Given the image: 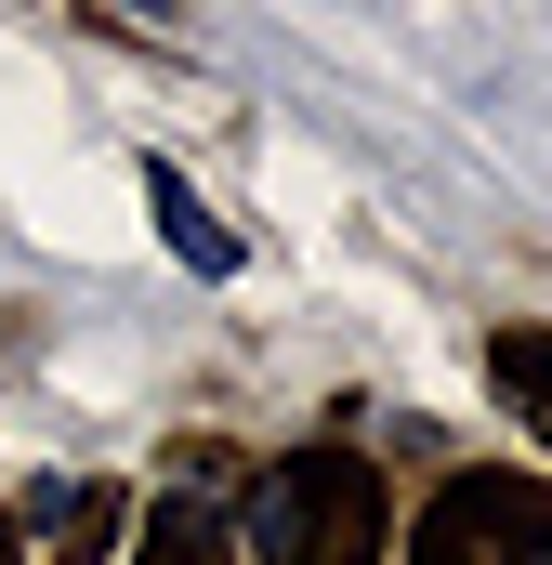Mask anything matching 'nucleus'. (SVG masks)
Returning <instances> with one entry per match:
<instances>
[{"instance_id":"20e7f679","label":"nucleus","mask_w":552,"mask_h":565,"mask_svg":"<svg viewBox=\"0 0 552 565\" xmlns=\"http://www.w3.org/2000/svg\"><path fill=\"white\" fill-rule=\"evenodd\" d=\"M119 513H132V500H119V487H93V473H79V487H40V500H26V526H40V540H53L66 565H93V553H106V540H119Z\"/></svg>"},{"instance_id":"f257e3e1","label":"nucleus","mask_w":552,"mask_h":565,"mask_svg":"<svg viewBox=\"0 0 552 565\" xmlns=\"http://www.w3.org/2000/svg\"><path fill=\"white\" fill-rule=\"evenodd\" d=\"M382 473L355 447H302L251 487V565H382Z\"/></svg>"},{"instance_id":"7ed1b4c3","label":"nucleus","mask_w":552,"mask_h":565,"mask_svg":"<svg viewBox=\"0 0 552 565\" xmlns=\"http://www.w3.org/2000/svg\"><path fill=\"white\" fill-rule=\"evenodd\" d=\"M145 211H158V237H171V250H184V277H237V237H224V224H211V211H198V184H184V171H171V158H158V171H145Z\"/></svg>"},{"instance_id":"39448f33","label":"nucleus","mask_w":552,"mask_h":565,"mask_svg":"<svg viewBox=\"0 0 552 565\" xmlns=\"http://www.w3.org/2000/svg\"><path fill=\"white\" fill-rule=\"evenodd\" d=\"M145 565H237V540H224V513H198V500H171V513L145 526Z\"/></svg>"},{"instance_id":"f03ea898","label":"nucleus","mask_w":552,"mask_h":565,"mask_svg":"<svg viewBox=\"0 0 552 565\" xmlns=\"http://www.w3.org/2000/svg\"><path fill=\"white\" fill-rule=\"evenodd\" d=\"M408 565H552V487H527V473H460L421 513Z\"/></svg>"},{"instance_id":"423d86ee","label":"nucleus","mask_w":552,"mask_h":565,"mask_svg":"<svg viewBox=\"0 0 552 565\" xmlns=\"http://www.w3.org/2000/svg\"><path fill=\"white\" fill-rule=\"evenodd\" d=\"M487 369H500L513 395H540V408H552V342H540V329H500V342H487Z\"/></svg>"},{"instance_id":"0eeeda50","label":"nucleus","mask_w":552,"mask_h":565,"mask_svg":"<svg viewBox=\"0 0 552 565\" xmlns=\"http://www.w3.org/2000/svg\"><path fill=\"white\" fill-rule=\"evenodd\" d=\"M0 565H13V526H0Z\"/></svg>"}]
</instances>
